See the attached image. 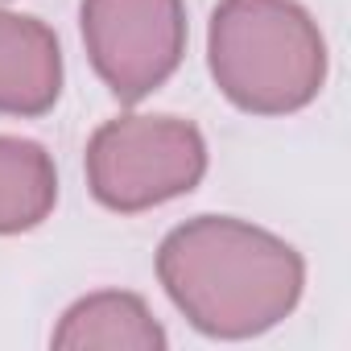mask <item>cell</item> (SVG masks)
I'll return each instance as SVG.
<instances>
[{
    "mask_svg": "<svg viewBox=\"0 0 351 351\" xmlns=\"http://www.w3.org/2000/svg\"><path fill=\"white\" fill-rule=\"evenodd\" d=\"M157 277L195 330L215 339H252L293 314L306 265L265 228L203 215L161 240Z\"/></svg>",
    "mask_w": 351,
    "mask_h": 351,
    "instance_id": "6da1fadb",
    "label": "cell"
},
{
    "mask_svg": "<svg viewBox=\"0 0 351 351\" xmlns=\"http://www.w3.org/2000/svg\"><path fill=\"white\" fill-rule=\"evenodd\" d=\"M207 62L240 112L285 116L322 91L326 42L298 0H219Z\"/></svg>",
    "mask_w": 351,
    "mask_h": 351,
    "instance_id": "7a4b0ae2",
    "label": "cell"
},
{
    "mask_svg": "<svg viewBox=\"0 0 351 351\" xmlns=\"http://www.w3.org/2000/svg\"><path fill=\"white\" fill-rule=\"evenodd\" d=\"M203 173V132L178 116H120L95 128L87 145V186L120 215L191 195Z\"/></svg>",
    "mask_w": 351,
    "mask_h": 351,
    "instance_id": "3957f363",
    "label": "cell"
},
{
    "mask_svg": "<svg viewBox=\"0 0 351 351\" xmlns=\"http://www.w3.org/2000/svg\"><path fill=\"white\" fill-rule=\"evenodd\" d=\"M83 46L120 104H141L186 54L182 0H83Z\"/></svg>",
    "mask_w": 351,
    "mask_h": 351,
    "instance_id": "277c9868",
    "label": "cell"
},
{
    "mask_svg": "<svg viewBox=\"0 0 351 351\" xmlns=\"http://www.w3.org/2000/svg\"><path fill=\"white\" fill-rule=\"evenodd\" d=\"M62 91V50L50 25L0 13V112L46 116Z\"/></svg>",
    "mask_w": 351,
    "mask_h": 351,
    "instance_id": "5b68a950",
    "label": "cell"
},
{
    "mask_svg": "<svg viewBox=\"0 0 351 351\" xmlns=\"http://www.w3.org/2000/svg\"><path fill=\"white\" fill-rule=\"evenodd\" d=\"M58 203V169L38 141L0 136V236L38 228Z\"/></svg>",
    "mask_w": 351,
    "mask_h": 351,
    "instance_id": "8992f818",
    "label": "cell"
},
{
    "mask_svg": "<svg viewBox=\"0 0 351 351\" xmlns=\"http://www.w3.org/2000/svg\"><path fill=\"white\" fill-rule=\"evenodd\" d=\"M54 347H165V330L149 318L145 302L132 293H91L75 302L54 330Z\"/></svg>",
    "mask_w": 351,
    "mask_h": 351,
    "instance_id": "52a82bcc",
    "label": "cell"
}]
</instances>
